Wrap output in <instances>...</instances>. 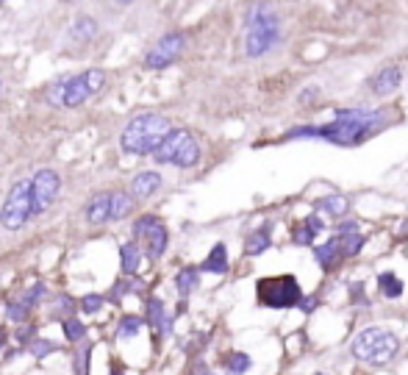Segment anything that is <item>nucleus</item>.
I'll list each match as a JSON object with an SVG mask.
<instances>
[{
    "label": "nucleus",
    "instance_id": "a211bd4d",
    "mask_svg": "<svg viewBox=\"0 0 408 375\" xmlns=\"http://www.w3.org/2000/svg\"><path fill=\"white\" fill-rule=\"evenodd\" d=\"M319 231H325V220L317 217V214L306 217V220H303V228L295 231V245H311L314 237H317Z\"/></svg>",
    "mask_w": 408,
    "mask_h": 375
},
{
    "label": "nucleus",
    "instance_id": "6ab92c4d",
    "mask_svg": "<svg viewBox=\"0 0 408 375\" xmlns=\"http://www.w3.org/2000/svg\"><path fill=\"white\" fill-rule=\"evenodd\" d=\"M131 209H133V198L125 192H114L109 201V220H122L131 214Z\"/></svg>",
    "mask_w": 408,
    "mask_h": 375
},
{
    "label": "nucleus",
    "instance_id": "aec40b11",
    "mask_svg": "<svg viewBox=\"0 0 408 375\" xmlns=\"http://www.w3.org/2000/svg\"><path fill=\"white\" fill-rule=\"evenodd\" d=\"M95 34H98V26L92 17H78L70 28V39H75V42H92Z\"/></svg>",
    "mask_w": 408,
    "mask_h": 375
},
{
    "label": "nucleus",
    "instance_id": "dca6fc26",
    "mask_svg": "<svg viewBox=\"0 0 408 375\" xmlns=\"http://www.w3.org/2000/svg\"><path fill=\"white\" fill-rule=\"evenodd\" d=\"M109 201H111L109 192L95 195V198L89 201V206H86V223H92V226H103V223H109Z\"/></svg>",
    "mask_w": 408,
    "mask_h": 375
},
{
    "label": "nucleus",
    "instance_id": "c9c22d12",
    "mask_svg": "<svg viewBox=\"0 0 408 375\" xmlns=\"http://www.w3.org/2000/svg\"><path fill=\"white\" fill-rule=\"evenodd\" d=\"M64 3H73V0H64Z\"/></svg>",
    "mask_w": 408,
    "mask_h": 375
},
{
    "label": "nucleus",
    "instance_id": "423d86ee",
    "mask_svg": "<svg viewBox=\"0 0 408 375\" xmlns=\"http://www.w3.org/2000/svg\"><path fill=\"white\" fill-rule=\"evenodd\" d=\"M256 300L264 309H292L303 300V289L295 275H270L256 284Z\"/></svg>",
    "mask_w": 408,
    "mask_h": 375
},
{
    "label": "nucleus",
    "instance_id": "9b49d317",
    "mask_svg": "<svg viewBox=\"0 0 408 375\" xmlns=\"http://www.w3.org/2000/svg\"><path fill=\"white\" fill-rule=\"evenodd\" d=\"M183 42H186L183 34H167V37H161V39L147 51L145 67H147V70H164V67H169V64L180 56Z\"/></svg>",
    "mask_w": 408,
    "mask_h": 375
},
{
    "label": "nucleus",
    "instance_id": "bb28decb",
    "mask_svg": "<svg viewBox=\"0 0 408 375\" xmlns=\"http://www.w3.org/2000/svg\"><path fill=\"white\" fill-rule=\"evenodd\" d=\"M225 364H228V369H231V372L242 375V372H248V369H250V356H248V353H231Z\"/></svg>",
    "mask_w": 408,
    "mask_h": 375
},
{
    "label": "nucleus",
    "instance_id": "f3484780",
    "mask_svg": "<svg viewBox=\"0 0 408 375\" xmlns=\"http://www.w3.org/2000/svg\"><path fill=\"white\" fill-rule=\"evenodd\" d=\"M203 273H214V275L228 273V250H225V245H223V242H220V245H214V248H212V253L206 256V262H203Z\"/></svg>",
    "mask_w": 408,
    "mask_h": 375
},
{
    "label": "nucleus",
    "instance_id": "473e14b6",
    "mask_svg": "<svg viewBox=\"0 0 408 375\" xmlns=\"http://www.w3.org/2000/svg\"><path fill=\"white\" fill-rule=\"evenodd\" d=\"M317 98V89H308V92H300V103H308Z\"/></svg>",
    "mask_w": 408,
    "mask_h": 375
},
{
    "label": "nucleus",
    "instance_id": "39448f33",
    "mask_svg": "<svg viewBox=\"0 0 408 375\" xmlns=\"http://www.w3.org/2000/svg\"><path fill=\"white\" fill-rule=\"evenodd\" d=\"M103 84H106V73H103V70H89V73H84V75H75V78H70V81L56 84V86L50 89L48 100L56 103V106H62V109H75V106H81L89 95L100 92Z\"/></svg>",
    "mask_w": 408,
    "mask_h": 375
},
{
    "label": "nucleus",
    "instance_id": "f257e3e1",
    "mask_svg": "<svg viewBox=\"0 0 408 375\" xmlns=\"http://www.w3.org/2000/svg\"><path fill=\"white\" fill-rule=\"evenodd\" d=\"M389 125V111L383 109H339L336 117L325 125H300L292 128L284 139H325L339 147H355L369 136L380 134Z\"/></svg>",
    "mask_w": 408,
    "mask_h": 375
},
{
    "label": "nucleus",
    "instance_id": "4468645a",
    "mask_svg": "<svg viewBox=\"0 0 408 375\" xmlns=\"http://www.w3.org/2000/svg\"><path fill=\"white\" fill-rule=\"evenodd\" d=\"M161 186V175L158 172H139L133 181H131V195L136 198V201H145V198H150L156 190Z\"/></svg>",
    "mask_w": 408,
    "mask_h": 375
},
{
    "label": "nucleus",
    "instance_id": "412c9836",
    "mask_svg": "<svg viewBox=\"0 0 408 375\" xmlns=\"http://www.w3.org/2000/svg\"><path fill=\"white\" fill-rule=\"evenodd\" d=\"M272 245V237H270V228H259L256 234L248 237V245H245V253L248 256H261L267 248Z\"/></svg>",
    "mask_w": 408,
    "mask_h": 375
},
{
    "label": "nucleus",
    "instance_id": "b1692460",
    "mask_svg": "<svg viewBox=\"0 0 408 375\" xmlns=\"http://www.w3.org/2000/svg\"><path fill=\"white\" fill-rule=\"evenodd\" d=\"M147 309H150V322H153V328L161 331V333H167V331H169V317H167L164 303H161V300H150Z\"/></svg>",
    "mask_w": 408,
    "mask_h": 375
},
{
    "label": "nucleus",
    "instance_id": "2eb2a0df",
    "mask_svg": "<svg viewBox=\"0 0 408 375\" xmlns=\"http://www.w3.org/2000/svg\"><path fill=\"white\" fill-rule=\"evenodd\" d=\"M314 259H317V264H319L322 270L336 267V264H339V259H342L339 239H336V237H331V239H325L322 245H317V248H314Z\"/></svg>",
    "mask_w": 408,
    "mask_h": 375
},
{
    "label": "nucleus",
    "instance_id": "6e6552de",
    "mask_svg": "<svg viewBox=\"0 0 408 375\" xmlns=\"http://www.w3.org/2000/svg\"><path fill=\"white\" fill-rule=\"evenodd\" d=\"M28 220H31V181H17L9 190L3 209H0V226L9 231H20Z\"/></svg>",
    "mask_w": 408,
    "mask_h": 375
},
{
    "label": "nucleus",
    "instance_id": "f704fd0d",
    "mask_svg": "<svg viewBox=\"0 0 408 375\" xmlns=\"http://www.w3.org/2000/svg\"><path fill=\"white\" fill-rule=\"evenodd\" d=\"M3 339H6V333H3V331H0V345H3Z\"/></svg>",
    "mask_w": 408,
    "mask_h": 375
},
{
    "label": "nucleus",
    "instance_id": "f03ea898",
    "mask_svg": "<svg viewBox=\"0 0 408 375\" xmlns=\"http://www.w3.org/2000/svg\"><path fill=\"white\" fill-rule=\"evenodd\" d=\"M169 120L161 114H139L133 117L125 131H122V150L133 153V156H153V150L164 142V136L169 134Z\"/></svg>",
    "mask_w": 408,
    "mask_h": 375
},
{
    "label": "nucleus",
    "instance_id": "2f4dec72",
    "mask_svg": "<svg viewBox=\"0 0 408 375\" xmlns=\"http://www.w3.org/2000/svg\"><path fill=\"white\" fill-rule=\"evenodd\" d=\"M37 356H48L50 350H53V342H34V347H31Z\"/></svg>",
    "mask_w": 408,
    "mask_h": 375
},
{
    "label": "nucleus",
    "instance_id": "e433bc0d",
    "mask_svg": "<svg viewBox=\"0 0 408 375\" xmlns=\"http://www.w3.org/2000/svg\"><path fill=\"white\" fill-rule=\"evenodd\" d=\"M0 89H3V84H0Z\"/></svg>",
    "mask_w": 408,
    "mask_h": 375
},
{
    "label": "nucleus",
    "instance_id": "7ed1b4c3",
    "mask_svg": "<svg viewBox=\"0 0 408 375\" xmlns=\"http://www.w3.org/2000/svg\"><path fill=\"white\" fill-rule=\"evenodd\" d=\"M281 39V17L267 6L259 3L248 15V34H245V53L250 59L267 56Z\"/></svg>",
    "mask_w": 408,
    "mask_h": 375
},
{
    "label": "nucleus",
    "instance_id": "4c0bfd02",
    "mask_svg": "<svg viewBox=\"0 0 408 375\" xmlns=\"http://www.w3.org/2000/svg\"><path fill=\"white\" fill-rule=\"evenodd\" d=\"M0 3H3V0H0Z\"/></svg>",
    "mask_w": 408,
    "mask_h": 375
},
{
    "label": "nucleus",
    "instance_id": "393cba45",
    "mask_svg": "<svg viewBox=\"0 0 408 375\" xmlns=\"http://www.w3.org/2000/svg\"><path fill=\"white\" fill-rule=\"evenodd\" d=\"M317 206H319L325 214H331V217H342V214L347 212V198H342V195H328V198H322Z\"/></svg>",
    "mask_w": 408,
    "mask_h": 375
},
{
    "label": "nucleus",
    "instance_id": "4be33fe9",
    "mask_svg": "<svg viewBox=\"0 0 408 375\" xmlns=\"http://www.w3.org/2000/svg\"><path fill=\"white\" fill-rule=\"evenodd\" d=\"M120 256H122V270L125 273H136L142 267V250H139L136 242H125L120 248Z\"/></svg>",
    "mask_w": 408,
    "mask_h": 375
},
{
    "label": "nucleus",
    "instance_id": "c756f323",
    "mask_svg": "<svg viewBox=\"0 0 408 375\" xmlns=\"http://www.w3.org/2000/svg\"><path fill=\"white\" fill-rule=\"evenodd\" d=\"M100 306H103V298H100V295H86V298L81 300V309H84L86 314H95V311H100Z\"/></svg>",
    "mask_w": 408,
    "mask_h": 375
},
{
    "label": "nucleus",
    "instance_id": "f8f14e48",
    "mask_svg": "<svg viewBox=\"0 0 408 375\" xmlns=\"http://www.w3.org/2000/svg\"><path fill=\"white\" fill-rule=\"evenodd\" d=\"M400 84H402V70L397 64H386L369 78V92L375 98H389L391 92H397Z\"/></svg>",
    "mask_w": 408,
    "mask_h": 375
},
{
    "label": "nucleus",
    "instance_id": "72a5a7b5",
    "mask_svg": "<svg viewBox=\"0 0 408 375\" xmlns=\"http://www.w3.org/2000/svg\"><path fill=\"white\" fill-rule=\"evenodd\" d=\"M117 3H122V6H125V3H133V0H117Z\"/></svg>",
    "mask_w": 408,
    "mask_h": 375
},
{
    "label": "nucleus",
    "instance_id": "a878e982",
    "mask_svg": "<svg viewBox=\"0 0 408 375\" xmlns=\"http://www.w3.org/2000/svg\"><path fill=\"white\" fill-rule=\"evenodd\" d=\"M175 284H178V292L186 298L194 286H197V270L194 267H186V270H180L178 275H175Z\"/></svg>",
    "mask_w": 408,
    "mask_h": 375
},
{
    "label": "nucleus",
    "instance_id": "cd10ccee",
    "mask_svg": "<svg viewBox=\"0 0 408 375\" xmlns=\"http://www.w3.org/2000/svg\"><path fill=\"white\" fill-rule=\"evenodd\" d=\"M139 328H142V320L133 317V314H128V317L120 320V336H136Z\"/></svg>",
    "mask_w": 408,
    "mask_h": 375
},
{
    "label": "nucleus",
    "instance_id": "20e7f679",
    "mask_svg": "<svg viewBox=\"0 0 408 375\" xmlns=\"http://www.w3.org/2000/svg\"><path fill=\"white\" fill-rule=\"evenodd\" d=\"M397 347H400V339L380 328V325H372V328H364L355 339H353V356L358 361H367V364H386L397 356Z\"/></svg>",
    "mask_w": 408,
    "mask_h": 375
},
{
    "label": "nucleus",
    "instance_id": "5701e85b",
    "mask_svg": "<svg viewBox=\"0 0 408 375\" xmlns=\"http://www.w3.org/2000/svg\"><path fill=\"white\" fill-rule=\"evenodd\" d=\"M378 286H380V295H383V298L397 300V298L402 295V281H400V275H394V273H380V275H378Z\"/></svg>",
    "mask_w": 408,
    "mask_h": 375
},
{
    "label": "nucleus",
    "instance_id": "1a4fd4ad",
    "mask_svg": "<svg viewBox=\"0 0 408 375\" xmlns=\"http://www.w3.org/2000/svg\"><path fill=\"white\" fill-rule=\"evenodd\" d=\"M59 186H62V181L53 170H39L31 178V217H39L53 206V201L59 195Z\"/></svg>",
    "mask_w": 408,
    "mask_h": 375
},
{
    "label": "nucleus",
    "instance_id": "c85d7f7f",
    "mask_svg": "<svg viewBox=\"0 0 408 375\" xmlns=\"http://www.w3.org/2000/svg\"><path fill=\"white\" fill-rule=\"evenodd\" d=\"M64 333H67L70 342H78V339L86 336V328H84L78 320H67V322H64Z\"/></svg>",
    "mask_w": 408,
    "mask_h": 375
},
{
    "label": "nucleus",
    "instance_id": "7c9ffc66",
    "mask_svg": "<svg viewBox=\"0 0 408 375\" xmlns=\"http://www.w3.org/2000/svg\"><path fill=\"white\" fill-rule=\"evenodd\" d=\"M26 314H28V309L23 303H9V317L12 320H26Z\"/></svg>",
    "mask_w": 408,
    "mask_h": 375
},
{
    "label": "nucleus",
    "instance_id": "9d476101",
    "mask_svg": "<svg viewBox=\"0 0 408 375\" xmlns=\"http://www.w3.org/2000/svg\"><path fill=\"white\" fill-rule=\"evenodd\" d=\"M133 237L145 245V250H147L150 259H161V256H164L169 234H167V228L158 223V217H153V214L139 217V220L133 223Z\"/></svg>",
    "mask_w": 408,
    "mask_h": 375
},
{
    "label": "nucleus",
    "instance_id": "ddd939ff",
    "mask_svg": "<svg viewBox=\"0 0 408 375\" xmlns=\"http://www.w3.org/2000/svg\"><path fill=\"white\" fill-rule=\"evenodd\" d=\"M336 239H339L342 256H358L361 248H364V237L358 234V226H355V223H342Z\"/></svg>",
    "mask_w": 408,
    "mask_h": 375
},
{
    "label": "nucleus",
    "instance_id": "0eeeda50",
    "mask_svg": "<svg viewBox=\"0 0 408 375\" xmlns=\"http://www.w3.org/2000/svg\"><path fill=\"white\" fill-rule=\"evenodd\" d=\"M153 158L158 164H175L186 170L200 161V145L189 131H169L164 142L153 150Z\"/></svg>",
    "mask_w": 408,
    "mask_h": 375
}]
</instances>
